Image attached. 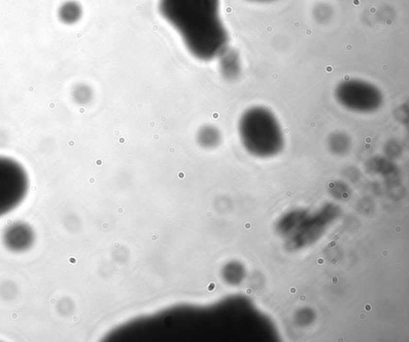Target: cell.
I'll use <instances>...</instances> for the list:
<instances>
[{
  "instance_id": "obj_5",
  "label": "cell",
  "mask_w": 409,
  "mask_h": 342,
  "mask_svg": "<svg viewBox=\"0 0 409 342\" xmlns=\"http://www.w3.org/2000/svg\"><path fill=\"white\" fill-rule=\"evenodd\" d=\"M2 240L10 251L21 252L32 246L34 242V232L27 224L17 223L6 228Z\"/></svg>"
},
{
  "instance_id": "obj_1",
  "label": "cell",
  "mask_w": 409,
  "mask_h": 342,
  "mask_svg": "<svg viewBox=\"0 0 409 342\" xmlns=\"http://www.w3.org/2000/svg\"><path fill=\"white\" fill-rule=\"evenodd\" d=\"M159 11L199 60L218 58L227 48L229 34L221 18L220 0H159Z\"/></svg>"
},
{
  "instance_id": "obj_9",
  "label": "cell",
  "mask_w": 409,
  "mask_h": 342,
  "mask_svg": "<svg viewBox=\"0 0 409 342\" xmlns=\"http://www.w3.org/2000/svg\"><path fill=\"white\" fill-rule=\"evenodd\" d=\"M328 146L332 152L341 154L351 148V140L344 132H334L328 137Z\"/></svg>"
},
{
  "instance_id": "obj_2",
  "label": "cell",
  "mask_w": 409,
  "mask_h": 342,
  "mask_svg": "<svg viewBox=\"0 0 409 342\" xmlns=\"http://www.w3.org/2000/svg\"><path fill=\"white\" fill-rule=\"evenodd\" d=\"M238 127L243 147L255 157H273L283 149L285 137L281 124L268 108H249L241 114Z\"/></svg>"
},
{
  "instance_id": "obj_10",
  "label": "cell",
  "mask_w": 409,
  "mask_h": 342,
  "mask_svg": "<svg viewBox=\"0 0 409 342\" xmlns=\"http://www.w3.org/2000/svg\"><path fill=\"white\" fill-rule=\"evenodd\" d=\"M73 98L79 105H86L92 99V90L87 85H78L73 91Z\"/></svg>"
},
{
  "instance_id": "obj_8",
  "label": "cell",
  "mask_w": 409,
  "mask_h": 342,
  "mask_svg": "<svg viewBox=\"0 0 409 342\" xmlns=\"http://www.w3.org/2000/svg\"><path fill=\"white\" fill-rule=\"evenodd\" d=\"M197 141L202 148H217L222 142V133L215 126L206 125L198 130Z\"/></svg>"
},
{
  "instance_id": "obj_3",
  "label": "cell",
  "mask_w": 409,
  "mask_h": 342,
  "mask_svg": "<svg viewBox=\"0 0 409 342\" xmlns=\"http://www.w3.org/2000/svg\"><path fill=\"white\" fill-rule=\"evenodd\" d=\"M335 98L342 107L357 114L375 112L384 102L382 92L377 86L360 79L342 81L336 87Z\"/></svg>"
},
{
  "instance_id": "obj_11",
  "label": "cell",
  "mask_w": 409,
  "mask_h": 342,
  "mask_svg": "<svg viewBox=\"0 0 409 342\" xmlns=\"http://www.w3.org/2000/svg\"><path fill=\"white\" fill-rule=\"evenodd\" d=\"M250 1H254V2H271V1H274V0H250Z\"/></svg>"
},
{
  "instance_id": "obj_4",
  "label": "cell",
  "mask_w": 409,
  "mask_h": 342,
  "mask_svg": "<svg viewBox=\"0 0 409 342\" xmlns=\"http://www.w3.org/2000/svg\"><path fill=\"white\" fill-rule=\"evenodd\" d=\"M29 178L18 161L0 157V217L16 209L27 196Z\"/></svg>"
},
{
  "instance_id": "obj_6",
  "label": "cell",
  "mask_w": 409,
  "mask_h": 342,
  "mask_svg": "<svg viewBox=\"0 0 409 342\" xmlns=\"http://www.w3.org/2000/svg\"><path fill=\"white\" fill-rule=\"evenodd\" d=\"M219 66L223 77L228 80H234L241 73V60L239 54L234 49H226L218 57Z\"/></svg>"
},
{
  "instance_id": "obj_7",
  "label": "cell",
  "mask_w": 409,
  "mask_h": 342,
  "mask_svg": "<svg viewBox=\"0 0 409 342\" xmlns=\"http://www.w3.org/2000/svg\"><path fill=\"white\" fill-rule=\"evenodd\" d=\"M57 13L61 23L65 25H73L81 19L83 7L77 1L68 0L59 6Z\"/></svg>"
}]
</instances>
